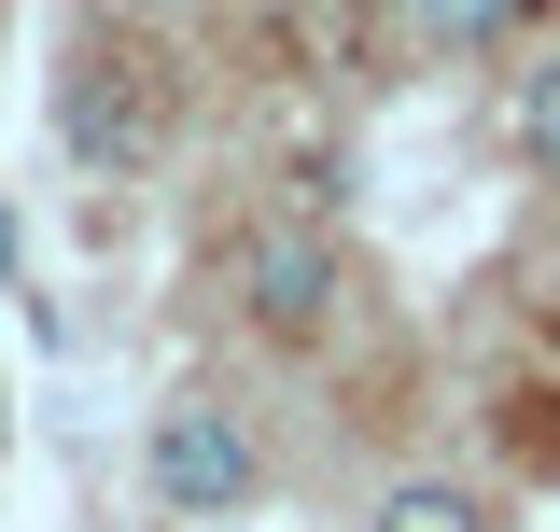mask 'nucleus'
<instances>
[{"mask_svg": "<svg viewBox=\"0 0 560 532\" xmlns=\"http://www.w3.org/2000/svg\"><path fill=\"white\" fill-rule=\"evenodd\" d=\"M0 280H14V210H0Z\"/></svg>", "mask_w": 560, "mask_h": 532, "instance_id": "obj_7", "label": "nucleus"}, {"mask_svg": "<svg viewBox=\"0 0 560 532\" xmlns=\"http://www.w3.org/2000/svg\"><path fill=\"white\" fill-rule=\"evenodd\" d=\"M224 280H238V323L253 336H323L337 294H350V253L323 239V224H253Z\"/></svg>", "mask_w": 560, "mask_h": 532, "instance_id": "obj_2", "label": "nucleus"}, {"mask_svg": "<svg viewBox=\"0 0 560 532\" xmlns=\"http://www.w3.org/2000/svg\"><path fill=\"white\" fill-rule=\"evenodd\" d=\"M0 435H14V420H0Z\"/></svg>", "mask_w": 560, "mask_h": 532, "instance_id": "obj_8", "label": "nucleus"}, {"mask_svg": "<svg viewBox=\"0 0 560 532\" xmlns=\"http://www.w3.org/2000/svg\"><path fill=\"white\" fill-rule=\"evenodd\" d=\"M57 140L84 154V169H140V154H154V113L127 99V70H113V57H70V84H57Z\"/></svg>", "mask_w": 560, "mask_h": 532, "instance_id": "obj_3", "label": "nucleus"}, {"mask_svg": "<svg viewBox=\"0 0 560 532\" xmlns=\"http://www.w3.org/2000/svg\"><path fill=\"white\" fill-rule=\"evenodd\" d=\"M140 476H154V505H168V519H238L267 463H253V435H238V406L183 393L168 420H154V449H140Z\"/></svg>", "mask_w": 560, "mask_h": 532, "instance_id": "obj_1", "label": "nucleus"}, {"mask_svg": "<svg viewBox=\"0 0 560 532\" xmlns=\"http://www.w3.org/2000/svg\"><path fill=\"white\" fill-rule=\"evenodd\" d=\"M364 532H490V505L463 490V476H393V490H378V519H364Z\"/></svg>", "mask_w": 560, "mask_h": 532, "instance_id": "obj_4", "label": "nucleus"}, {"mask_svg": "<svg viewBox=\"0 0 560 532\" xmlns=\"http://www.w3.org/2000/svg\"><path fill=\"white\" fill-rule=\"evenodd\" d=\"M407 14H420V43H477L504 0H407Z\"/></svg>", "mask_w": 560, "mask_h": 532, "instance_id": "obj_6", "label": "nucleus"}, {"mask_svg": "<svg viewBox=\"0 0 560 532\" xmlns=\"http://www.w3.org/2000/svg\"><path fill=\"white\" fill-rule=\"evenodd\" d=\"M504 127H518V169H560V57H533V70H518Z\"/></svg>", "mask_w": 560, "mask_h": 532, "instance_id": "obj_5", "label": "nucleus"}]
</instances>
